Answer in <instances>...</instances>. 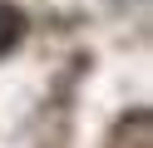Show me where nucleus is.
I'll return each instance as SVG.
<instances>
[{
	"label": "nucleus",
	"mask_w": 153,
	"mask_h": 148,
	"mask_svg": "<svg viewBox=\"0 0 153 148\" xmlns=\"http://www.w3.org/2000/svg\"><path fill=\"white\" fill-rule=\"evenodd\" d=\"M20 39H25V15H20L15 5H5V0H0V59L10 54Z\"/></svg>",
	"instance_id": "nucleus-1"
}]
</instances>
